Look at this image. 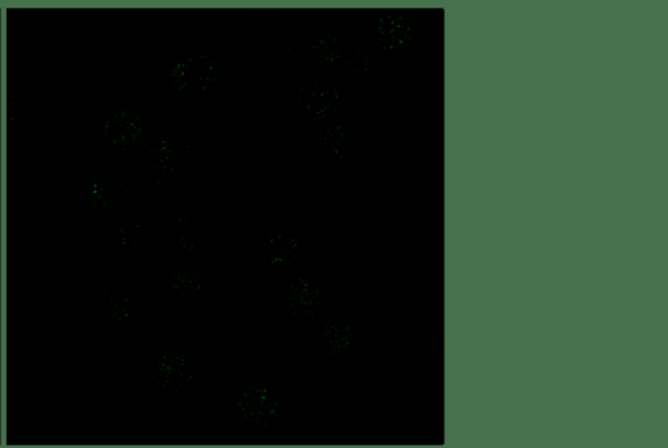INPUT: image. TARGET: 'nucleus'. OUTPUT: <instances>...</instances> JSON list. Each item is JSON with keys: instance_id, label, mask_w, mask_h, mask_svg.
<instances>
[{"instance_id": "39448f33", "label": "nucleus", "mask_w": 668, "mask_h": 448, "mask_svg": "<svg viewBox=\"0 0 668 448\" xmlns=\"http://www.w3.org/2000/svg\"><path fill=\"white\" fill-rule=\"evenodd\" d=\"M313 55L324 63L333 64L334 62L345 51L341 40L335 37H322L316 39L312 45Z\"/></svg>"}, {"instance_id": "423d86ee", "label": "nucleus", "mask_w": 668, "mask_h": 448, "mask_svg": "<svg viewBox=\"0 0 668 448\" xmlns=\"http://www.w3.org/2000/svg\"><path fill=\"white\" fill-rule=\"evenodd\" d=\"M0 311H1V300H0Z\"/></svg>"}, {"instance_id": "7ed1b4c3", "label": "nucleus", "mask_w": 668, "mask_h": 448, "mask_svg": "<svg viewBox=\"0 0 668 448\" xmlns=\"http://www.w3.org/2000/svg\"><path fill=\"white\" fill-rule=\"evenodd\" d=\"M350 148V137L339 124L320 129L313 137V149L328 159L342 158Z\"/></svg>"}, {"instance_id": "f257e3e1", "label": "nucleus", "mask_w": 668, "mask_h": 448, "mask_svg": "<svg viewBox=\"0 0 668 448\" xmlns=\"http://www.w3.org/2000/svg\"><path fill=\"white\" fill-rule=\"evenodd\" d=\"M219 76V62L203 52L183 56L172 69L174 86L184 93H197L210 88Z\"/></svg>"}, {"instance_id": "20e7f679", "label": "nucleus", "mask_w": 668, "mask_h": 448, "mask_svg": "<svg viewBox=\"0 0 668 448\" xmlns=\"http://www.w3.org/2000/svg\"><path fill=\"white\" fill-rule=\"evenodd\" d=\"M152 161L155 168L162 174H172L183 162V148L175 139L167 137L155 146Z\"/></svg>"}, {"instance_id": "f03ea898", "label": "nucleus", "mask_w": 668, "mask_h": 448, "mask_svg": "<svg viewBox=\"0 0 668 448\" xmlns=\"http://www.w3.org/2000/svg\"><path fill=\"white\" fill-rule=\"evenodd\" d=\"M296 106L307 117L325 119L337 111L339 94L326 85L318 82L307 84L296 93Z\"/></svg>"}]
</instances>
